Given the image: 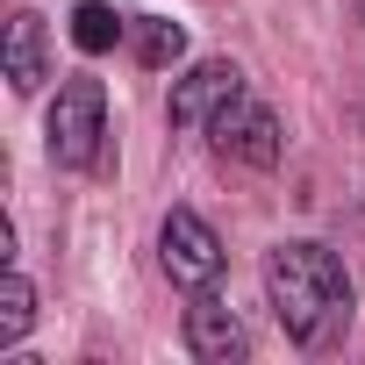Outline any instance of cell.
<instances>
[{"mask_svg":"<svg viewBox=\"0 0 365 365\" xmlns=\"http://www.w3.org/2000/svg\"><path fill=\"white\" fill-rule=\"evenodd\" d=\"M158 258H165V279H172V287H187V294L215 287L222 265H230L222 237H215L194 208H172V215H165V230H158Z\"/></svg>","mask_w":365,"mask_h":365,"instance_id":"3","label":"cell"},{"mask_svg":"<svg viewBox=\"0 0 365 365\" xmlns=\"http://www.w3.org/2000/svg\"><path fill=\"white\" fill-rule=\"evenodd\" d=\"M244 93V72L230 65V58H208V65H194L187 79L172 86V129H208L230 101Z\"/></svg>","mask_w":365,"mask_h":365,"instance_id":"5","label":"cell"},{"mask_svg":"<svg viewBox=\"0 0 365 365\" xmlns=\"http://www.w3.org/2000/svg\"><path fill=\"white\" fill-rule=\"evenodd\" d=\"M43 136H51V165L86 172V165L101 158V136H108V93H101V79L72 72V79L58 86V101H51Z\"/></svg>","mask_w":365,"mask_h":365,"instance_id":"2","label":"cell"},{"mask_svg":"<svg viewBox=\"0 0 365 365\" xmlns=\"http://www.w3.org/2000/svg\"><path fill=\"white\" fill-rule=\"evenodd\" d=\"M43 79H51V58H43V15L15 8V22H8V86H15V93H36Z\"/></svg>","mask_w":365,"mask_h":365,"instance_id":"7","label":"cell"},{"mask_svg":"<svg viewBox=\"0 0 365 365\" xmlns=\"http://www.w3.org/2000/svg\"><path fill=\"white\" fill-rule=\"evenodd\" d=\"M208 136H215V150H222V158L258 165V172H265V165H279V150H287V143H279L272 108H258V101H244V93H237V101L208 122Z\"/></svg>","mask_w":365,"mask_h":365,"instance_id":"4","label":"cell"},{"mask_svg":"<svg viewBox=\"0 0 365 365\" xmlns=\"http://www.w3.org/2000/svg\"><path fill=\"white\" fill-rule=\"evenodd\" d=\"M29 322H36V287L22 272H8V279H0V344H15Z\"/></svg>","mask_w":365,"mask_h":365,"instance_id":"10","label":"cell"},{"mask_svg":"<svg viewBox=\"0 0 365 365\" xmlns=\"http://www.w3.org/2000/svg\"><path fill=\"white\" fill-rule=\"evenodd\" d=\"M187 351H194L201 365H237V358L251 351V336H244L237 308H230V301H215L208 287H201V294H194V308H187Z\"/></svg>","mask_w":365,"mask_h":365,"instance_id":"6","label":"cell"},{"mask_svg":"<svg viewBox=\"0 0 365 365\" xmlns=\"http://www.w3.org/2000/svg\"><path fill=\"white\" fill-rule=\"evenodd\" d=\"M129 43H136V58H143L150 72H165L179 51H187V29H179V22H158V15H136V22H129Z\"/></svg>","mask_w":365,"mask_h":365,"instance_id":"9","label":"cell"},{"mask_svg":"<svg viewBox=\"0 0 365 365\" xmlns=\"http://www.w3.org/2000/svg\"><path fill=\"white\" fill-rule=\"evenodd\" d=\"M265 294L279 308V329L308 351H322L351 322V279L329 244H279L265 258Z\"/></svg>","mask_w":365,"mask_h":365,"instance_id":"1","label":"cell"},{"mask_svg":"<svg viewBox=\"0 0 365 365\" xmlns=\"http://www.w3.org/2000/svg\"><path fill=\"white\" fill-rule=\"evenodd\" d=\"M129 36V22L115 15V8H101V0H79V8H72V43L86 51V58H101V51H115Z\"/></svg>","mask_w":365,"mask_h":365,"instance_id":"8","label":"cell"}]
</instances>
